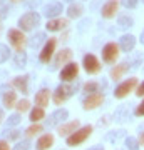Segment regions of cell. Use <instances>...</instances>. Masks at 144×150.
<instances>
[{
  "instance_id": "cell-1",
  "label": "cell",
  "mask_w": 144,
  "mask_h": 150,
  "mask_svg": "<svg viewBox=\"0 0 144 150\" xmlns=\"http://www.w3.org/2000/svg\"><path fill=\"white\" fill-rule=\"evenodd\" d=\"M92 125H84V127H80V129H77L72 135H69L67 139H65V144L69 145V147H77V145L84 144L85 140L91 137L92 134Z\"/></svg>"
},
{
  "instance_id": "cell-2",
  "label": "cell",
  "mask_w": 144,
  "mask_h": 150,
  "mask_svg": "<svg viewBox=\"0 0 144 150\" xmlns=\"http://www.w3.org/2000/svg\"><path fill=\"white\" fill-rule=\"evenodd\" d=\"M39 23H40V15H39L37 12H27L24 15L19 18V30L22 32H30L34 28L37 27Z\"/></svg>"
},
{
  "instance_id": "cell-3",
  "label": "cell",
  "mask_w": 144,
  "mask_h": 150,
  "mask_svg": "<svg viewBox=\"0 0 144 150\" xmlns=\"http://www.w3.org/2000/svg\"><path fill=\"white\" fill-rule=\"evenodd\" d=\"M74 85H70V83H60L55 90H54V103L55 105H62V103L65 102V100H69L70 97L74 95Z\"/></svg>"
},
{
  "instance_id": "cell-4",
  "label": "cell",
  "mask_w": 144,
  "mask_h": 150,
  "mask_svg": "<svg viewBox=\"0 0 144 150\" xmlns=\"http://www.w3.org/2000/svg\"><path fill=\"white\" fill-rule=\"evenodd\" d=\"M7 38H9L10 45L15 48L17 52H24V48L27 45V38H25V35H24L22 30H19V28H9Z\"/></svg>"
},
{
  "instance_id": "cell-5",
  "label": "cell",
  "mask_w": 144,
  "mask_h": 150,
  "mask_svg": "<svg viewBox=\"0 0 144 150\" xmlns=\"http://www.w3.org/2000/svg\"><path fill=\"white\" fill-rule=\"evenodd\" d=\"M138 87V79L136 77H129L128 80H124L123 83H119L116 88H114V97L116 98H126V97L131 93V92H134V88Z\"/></svg>"
},
{
  "instance_id": "cell-6",
  "label": "cell",
  "mask_w": 144,
  "mask_h": 150,
  "mask_svg": "<svg viewBox=\"0 0 144 150\" xmlns=\"http://www.w3.org/2000/svg\"><path fill=\"white\" fill-rule=\"evenodd\" d=\"M121 48L116 42H109L106 43L104 47H102V60L106 62V64H116V60L119 59V52Z\"/></svg>"
},
{
  "instance_id": "cell-7",
  "label": "cell",
  "mask_w": 144,
  "mask_h": 150,
  "mask_svg": "<svg viewBox=\"0 0 144 150\" xmlns=\"http://www.w3.org/2000/svg\"><path fill=\"white\" fill-rule=\"evenodd\" d=\"M82 65H84V70L87 72L89 75H97L99 72L102 70V65L99 62L94 54H87L84 55V60H82Z\"/></svg>"
},
{
  "instance_id": "cell-8",
  "label": "cell",
  "mask_w": 144,
  "mask_h": 150,
  "mask_svg": "<svg viewBox=\"0 0 144 150\" xmlns=\"http://www.w3.org/2000/svg\"><path fill=\"white\" fill-rule=\"evenodd\" d=\"M104 103V93L102 92H96V93H91V95H87L84 98V103H82V107L84 110H96L99 108Z\"/></svg>"
},
{
  "instance_id": "cell-9",
  "label": "cell",
  "mask_w": 144,
  "mask_h": 150,
  "mask_svg": "<svg viewBox=\"0 0 144 150\" xmlns=\"http://www.w3.org/2000/svg\"><path fill=\"white\" fill-rule=\"evenodd\" d=\"M79 75V65L75 62H69L64 69L60 70V80L64 83H69V82H74Z\"/></svg>"
},
{
  "instance_id": "cell-10",
  "label": "cell",
  "mask_w": 144,
  "mask_h": 150,
  "mask_svg": "<svg viewBox=\"0 0 144 150\" xmlns=\"http://www.w3.org/2000/svg\"><path fill=\"white\" fill-rule=\"evenodd\" d=\"M67 117H69V110H67V108H57L55 112H52L50 115H49L45 125H47L49 129H50V127L62 125V123L65 122V118H67Z\"/></svg>"
},
{
  "instance_id": "cell-11",
  "label": "cell",
  "mask_w": 144,
  "mask_h": 150,
  "mask_svg": "<svg viewBox=\"0 0 144 150\" xmlns=\"http://www.w3.org/2000/svg\"><path fill=\"white\" fill-rule=\"evenodd\" d=\"M55 45H57V40H55V38H49L47 42L44 43L42 50H40V54H39V60H40L42 64H49V62H50L54 52H55Z\"/></svg>"
},
{
  "instance_id": "cell-12",
  "label": "cell",
  "mask_w": 144,
  "mask_h": 150,
  "mask_svg": "<svg viewBox=\"0 0 144 150\" xmlns=\"http://www.w3.org/2000/svg\"><path fill=\"white\" fill-rule=\"evenodd\" d=\"M70 60H72V50H70V48H62L60 52H57L55 59H54L52 70H57L60 65H67Z\"/></svg>"
},
{
  "instance_id": "cell-13",
  "label": "cell",
  "mask_w": 144,
  "mask_h": 150,
  "mask_svg": "<svg viewBox=\"0 0 144 150\" xmlns=\"http://www.w3.org/2000/svg\"><path fill=\"white\" fill-rule=\"evenodd\" d=\"M62 4L60 2H50V4H47V5L42 8L44 15L47 17L49 20H52V18H59V15L62 13Z\"/></svg>"
},
{
  "instance_id": "cell-14",
  "label": "cell",
  "mask_w": 144,
  "mask_h": 150,
  "mask_svg": "<svg viewBox=\"0 0 144 150\" xmlns=\"http://www.w3.org/2000/svg\"><path fill=\"white\" fill-rule=\"evenodd\" d=\"M77 129H80V122L79 120H70V122H65L62 123V125H59V129H57V132H59L60 137H69V135H72Z\"/></svg>"
},
{
  "instance_id": "cell-15",
  "label": "cell",
  "mask_w": 144,
  "mask_h": 150,
  "mask_svg": "<svg viewBox=\"0 0 144 150\" xmlns=\"http://www.w3.org/2000/svg\"><path fill=\"white\" fill-rule=\"evenodd\" d=\"M117 8H119V0H109V2H106L101 8L102 18H112V17H116Z\"/></svg>"
},
{
  "instance_id": "cell-16",
  "label": "cell",
  "mask_w": 144,
  "mask_h": 150,
  "mask_svg": "<svg viewBox=\"0 0 144 150\" xmlns=\"http://www.w3.org/2000/svg\"><path fill=\"white\" fill-rule=\"evenodd\" d=\"M129 69H131V67H129V62H121V64H117L116 67H112L111 74H109V75H111V79L114 82H117V80H121L124 75L128 74Z\"/></svg>"
},
{
  "instance_id": "cell-17",
  "label": "cell",
  "mask_w": 144,
  "mask_h": 150,
  "mask_svg": "<svg viewBox=\"0 0 144 150\" xmlns=\"http://www.w3.org/2000/svg\"><path fill=\"white\" fill-rule=\"evenodd\" d=\"M134 47H136V37H134L133 33H126V35L121 37V40H119V48L123 52L129 54V52L134 50Z\"/></svg>"
},
{
  "instance_id": "cell-18",
  "label": "cell",
  "mask_w": 144,
  "mask_h": 150,
  "mask_svg": "<svg viewBox=\"0 0 144 150\" xmlns=\"http://www.w3.org/2000/svg\"><path fill=\"white\" fill-rule=\"evenodd\" d=\"M35 105L40 108H45L49 105V102H50V90L49 88H40V90L35 93Z\"/></svg>"
},
{
  "instance_id": "cell-19",
  "label": "cell",
  "mask_w": 144,
  "mask_h": 150,
  "mask_svg": "<svg viewBox=\"0 0 144 150\" xmlns=\"http://www.w3.org/2000/svg\"><path fill=\"white\" fill-rule=\"evenodd\" d=\"M12 87H15L22 93H29V75H19L12 80Z\"/></svg>"
},
{
  "instance_id": "cell-20",
  "label": "cell",
  "mask_w": 144,
  "mask_h": 150,
  "mask_svg": "<svg viewBox=\"0 0 144 150\" xmlns=\"http://www.w3.org/2000/svg\"><path fill=\"white\" fill-rule=\"evenodd\" d=\"M67 25H69V20L67 18H52V20L47 22L45 28H47L49 32H59V30L65 28Z\"/></svg>"
},
{
  "instance_id": "cell-21",
  "label": "cell",
  "mask_w": 144,
  "mask_h": 150,
  "mask_svg": "<svg viewBox=\"0 0 144 150\" xmlns=\"http://www.w3.org/2000/svg\"><path fill=\"white\" fill-rule=\"evenodd\" d=\"M54 145V135L52 134H44L39 137L37 144H35V149L37 150H47Z\"/></svg>"
},
{
  "instance_id": "cell-22",
  "label": "cell",
  "mask_w": 144,
  "mask_h": 150,
  "mask_svg": "<svg viewBox=\"0 0 144 150\" xmlns=\"http://www.w3.org/2000/svg\"><path fill=\"white\" fill-rule=\"evenodd\" d=\"M47 40H45V33L44 32H37L35 35H32L30 37V40H29V45L32 48H39L42 43H45Z\"/></svg>"
},
{
  "instance_id": "cell-23",
  "label": "cell",
  "mask_w": 144,
  "mask_h": 150,
  "mask_svg": "<svg viewBox=\"0 0 144 150\" xmlns=\"http://www.w3.org/2000/svg\"><path fill=\"white\" fill-rule=\"evenodd\" d=\"M2 100H4V105H5L7 108H12V107H15V103H17V93L15 92H5L4 93V97H2Z\"/></svg>"
},
{
  "instance_id": "cell-24",
  "label": "cell",
  "mask_w": 144,
  "mask_h": 150,
  "mask_svg": "<svg viewBox=\"0 0 144 150\" xmlns=\"http://www.w3.org/2000/svg\"><path fill=\"white\" fill-rule=\"evenodd\" d=\"M82 12H84V7L80 4H70L67 8V15H69V18H79L82 15Z\"/></svg>"
},
{
  "instance_id": "cell-25",
  "label": "cell",
  "mask_w": 144,
  "mask_h": 150,
  "mask_svg": "<svg viewBox=\"0 0 144 150\" xmlns=\"http://www.w3.org/2000/svg\"><path fill=\"white\" fill-rule=\"evenodd\" d=\"M27 65V54L25 52H17L14 55V69H24Z\"/></svg>"
},
{
  "instance_id": "cell-26",
  "label": "cell",
  "mask_w": 144,
  "mask_h": 150,
  "mask_svg": "<svg viewBox=\"0 0 144 150\" xmlns=\"http://www.w3.org/2000/svg\"><path fill=\"white\" fill-rule=\"evenodd\" d=\"M30 122L32 123H39L40 120H44L45 118V110L44 108H40V107H35V108H32L30 110Z\"/></svg>"
},
{
  "instance_id": "cell-27",
  "label": "cell",
  "mask_w": 144,
  "mask_h": 150,
  "mask_svg": "<svg viewBox=\"0 0 144 150\" xmlns=\"http://www.w3.org/2000/svg\"><path fill=\"white\" fill-rule=\"evenodd\" d=\"M82 92L85 95H91V93H96V92H101V85L97 82H85L82 85Z\"/></svg>"
},
{
  "instance_id": "cell-28",
  "label": "cell",
  "mask_w": 144,
  "mask_h": 150,
  "mask_svg": "<svg viewBox=\"0 0 144 150\" xmlns=\"http://www.w3.org/2000/svg\"><path fill=\"white\" fill-rule=\"evenodd\" d=\"M129 117V113H128V107H119L117 110H116V113H114V120L117 123H123L126 122Z\"/></svg>"
},
{
  "instance_id": "cell-29",
  "label": "cell",
  "mask_w": 144,
  "mask_h": 150,
  "mask_svg": "<svg viewBox=\"0 0 144 150\" xmlns=\"http://www.w3.org/2000/svg\"><path fill=\"white\" fill-rule=\"evenodd\" d=\"M117 25H119V28H123V30H129V28L134 25V20L129 15H123V17H119Z\"/></svg>"
},
{
  "instance_id": "cell-30",
  "label": "cell",
  "mask_w": 144,
  "mask_h": 150,
  "mask_svg": "<svg viewBox=\"0 0 144 150\" xmlns=\"http://www.w3.org/2000/svg\"><path fill=\"white\" fill-rule=\"evenodd\" d=\"M42 129L44 127L40 125V123H32V125L25 130V135L29 137V139H30V137H35V135H39L40 132H42Z\"/></svg>"
},
{
  "instance_id": "cell-31",
  "label": "cell",
  "mask_w": 144,
  "mask_h": 150,
  "mask_svg": "<svg viewBox=\"0 0 144 150\" xmlns=\"http://www.w3.org/2000/svg\"><path fill=\"white\" fill-rule=\"evenodd\" d=\"M22 122V113H12V115H9V118H7V127H15V125H19V123Z\"/></svg>"
},
{
  "instance_id": "cell-32",
  "label": "cell",
  "mask_w": 144,
  "mask_h": 150,
  "mask_svg": "<svg viewBox=\"0 0 144 150\" xmlns=\"http://www.w3.org/2000/svg\"><path fill=\"white\" fill-rule=\"evenodd\" d=\"M124 144H126V150H139V147H141L138 139H134V137H126Z\"/></svg>"
},
{
  "instance_id": "cell-33",
  "label": "cell",
  "mask_w": 144,
  "mask_h": 150,
  "mask_svg": "<svg viewBox=\"0 0 144 150\" xmlns=\"http://www.w3.org/2000/svg\"><path fill=\"white\" fill-rule=\"evenodd\" d=\"M15 108H17V112L19 113H24V112H27V110L30 108V102H29L27 98H24V100H17Z\"/></svg>"
},
{
  "instance_id": "cell-34",
  "label": "cell",
  "mask_w": 144,
  "mask_h": 150,
  "mask_svg": "<svg viewBox=\"0 0 144 150\" xmlns=\"http://www.w3.org/2000/svg\"><path fill=\"white\" fill-rule=\"evenodd\" d=\"M9 57H10V50H9V47L4 45V43H0V64L7 62Z\"/></svg>"
},
{
  "instance_id": "cell-35",
  "label": "cell",
  "mask_w": 144,
  "mask_h": 150,
  "mask_svg": "<svg viewBox=\"0 0 144 150\" xmlns=\"http://www.w3.org/2000/svg\"><path fill=\"white\" fill-rule=\"evenodd\" d=\"M2 134H4V137H5L7 140H15V139L20 137V132H19V130H9V129H5Z\"/></svg>"
},
{
  "instance_id": "cell-36",
  "label": "cell",
  "mask_w": 144,
  "mask_h": 150,
  "mask_svg": "<svg viewBox=\"0 0 144 150\" xmlns=\"http://www.w3.org/2000/svg\"><path fill=\"white\" fill-rule=\"evenodd\" d=\"M30 147H32L30 140H22V142H19L12 150H30Z\"/></svg>"
},
{
  "instance_id": "cell-37",
  "label": "cell",
  "mask_w": 144,
  "mask_h": 150,
  "mask_svg": "<svg viewBox=\"0 0 144 150\" xmlns=\"http://www.w3.org/2000/svg\"><path fill=\"white\" fill-rule=\"evenodd\" d=\"M124 135V130H116V132H111V134H107L106 140L107 142H114V140H117L119 137H123Z\"/></svg>"
},
{
  "instance_id": "cell-38",
  "label": "cell",
  "mask_w": 144,
  "mask_h": 150,
  "mask_svg": "<svg viewBox=\"0 0 144 150\" xmlns=\"http://www.w3.org/2000/svg\"><path fill=\"white\" fill-rule=\"evenodd\" d=\"M138 2L139 0H121V4H123L126 8H136V7H138Z\"/></svg>"
},
{
  "instance_id": "cell-39",
  "label": "cell",
  "mask_w": 144,
  "mask_h": 150,
  "mask_svg": "<svg viewBox=\"0 0 144 150\" xmlns=\"http://www.w3.org/2000/svg\"><path fill=\"white\" fill-rule=\"evenodd\" d=\"M134 115H138V117H144V98H143V102H141L138 107H136V110H134Z\"/></svg>"
},
{
  "instance_id": "cell-40",
  "label": "cell",
  "mask_w": 144,
  "mask_h": 150,
  "mask_svg": "<svg viewBox=\"0 0 144 150\" xmlns=\"http://www.w3.org/2000/svg\"><path fill=\"white\" fill-rule=\"evenodd\" d=\"M136 95H138V97H144V82L138 85V88H136Z\"/></svg>"
},
{
  "instance_id": "cell-41",
  "label": "cell",
  "mask_w": 144,
  "mask_h": 150,
  "mask_svg": "<svg viewBox=\"0 0 144 150\" xmlns=\"http://www.w3.org/2000/svg\"><path fill=\"white\" fill-rule=\"evenodd\" d=\"M0 150H10V147H9V142H7V140H0Z\"/></svg>"
},
{
  "instance_id": "cell-42",
  "label": "cell",
  "mask_w": 144,
  "mask_h": 150,
  "mask_svg": "<svg viewBox=\"0 0 144 150\" xmlns=\"http://www.w3.org/2000/svg\"><path fill=\"white\" fill-rule=\"evenodd\" d=\"M10 90V88H9V85H2L0 87V95L4 97V93H5V92H9Z\"/></svg>"
},
{
  "instance_id": "cell-43",
  "label": "cell",
  "mask_w": 144,
  "mask_h": 150,
  "mask_svg": "<svg viewBox=\"0 0 144 150\" xmlns=\"http://www.w3.org/2000/svg\"><path fill=\"white\" fill-rule=\"evenodd\" d=\"M138 142H139V145H143V147H144V132H141V134H139Z\"/></svg>"
},
{
  "instance_id": "cell-44",
  "label": "cell",
  "mask_w": 144,
  "mask_h": 150,
  "mask_svg": "<svg viewBox=\"0 0 144 150\" xmlns=\"http://www.w3.org/2000/svg\"><path fill=\"white\" fill-rule=\"evenodd\" d=\"M87 150H104V147L102 145H94V147H91V149H87Z\"/></svg>"
},
{
  "instance_id": "cell-45",
  "label": "cell",
  "mask_w": 144,
  "mask_h": 150,
  "mask_svg": "<svg viewBox=\"0 0 144 150\" xmlns=\"http://www.w3.org/2000/svg\"><path fill=\"white\" fill-rule=\"evenodd\" d=\"M4 120H5V113H4V110H2V108H0V123L4 122Z\"/></svg>"
},
{
  "instance_id": "cell-46",
  "label": "cell",
  "mask_w": 144,
  "mask_h": 150,
  "mask_svg": "<svg viewBox=\"0 0 144 150\" xmlns=\"http://www.w3.org/2000/svg\"><path fill=\"white\" fill-rule=\"evenodd\" d=\"M139 40H141V43H144V30L141 32V38H139Z\"/></svg>"
},
{
  "instance_id": "cell-47",
  "label": "cell",
  "mask_w": 144,
  "mask_h": 150,
  "mask_svg": "<svg viewBox=\"0 0 144 150\" xmlns=\"http://www.w3.org/2000/svg\"><path fill=\"white\" fill-rule=\"evenodd\" d=\"M12 2H19V0H12Z\"/></svg>"
},
{
  "instance_id": "cell-48",
  "label": "cell",
  "mask_w": 144,
  "mask_h": 150,
  "mask_svg": "<svg viewBox=\"0 0 144 150\" xmlns=\"http://www.w3.org/2000/svg\"><path fill=\"white\" fill-rule=\"evenodd\" d=\"M65 2H70V0H65Z\"/></svg>"
},
{
  "instance_id": "cell-49",
  "label": "cell",
  "mask_w": 144,
  "mask_h": 150,
  "mask_svg": "<svg viewBox=\"0 0 144 150\" xmlns=\"http://www.w3.org/2000/svg\"><path fill=\"white\" fill-rule=\"evenodd\" d=\"M143 4H144V0H143Z\"/></svg>"
}]
</instances>
